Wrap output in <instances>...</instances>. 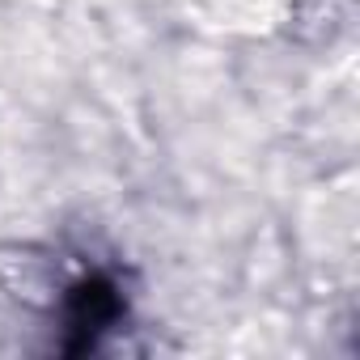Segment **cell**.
<instances>
[{
    "instance_id": "6da1fadb",
    "label": "cell",
    "mask_w": 360,
    "mask_h": 360,
    "mask_svg": "<svg viewBox=\"0 0 360 360\" xmlns=\"http://www.w3.org/2000/svg\"><path fill=\"white\" fill-rule=\"evenodd\" d=\"M56 318H60V352L68 356H85L98 352V343L123 326L127 318V297L119 288V280L102 267H85L72 280H64L60 297H56Z\"/></svg>"
}]
</instances>
